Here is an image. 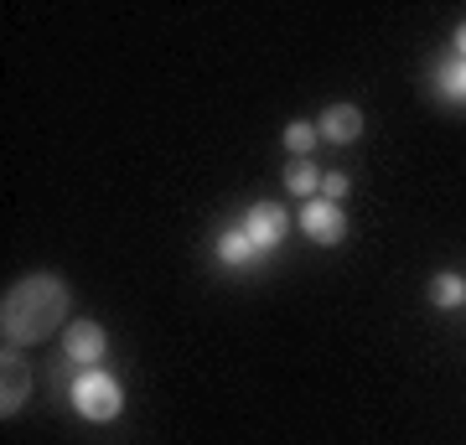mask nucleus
<instances>
[{
	"mask_svg": "<svg viewBox=\"0 0 466 445\" xmlns=\"http://www.w3.org/2000/svg\"><path fill=\"white\" fill-rule=\"evenodd\" d=\"M67 321V285L57 275H26L5 290V306H0V327H5V342H47L52 331Z\"/></svg>",
	"mask_w": 466,
	"mask_h": 445,
	"instance_id": "obj_1",
	"label": "nucleus"
},
{
	"mask_svg": "<svg viewBox=\"0 0 466 445\" xmlns=\"http://www.w3.org/2000/svg\"><path fill=\"white\" fill-rule=\"evenodd\" d=\"M73 410L94 420V425H109L119 410H125V389L119 379H109L104 368H84L78 379H73Z\"/></svg>",
	"mask_w": 466,
	"mask_h": 445,
	"instance_id": "obj_2",
	"label": "nucleus"
},
{
	"mask_svg": "<svg viewBox=\"0 0 466 445\" xmlns=\"http://www.w3.org/2000/svg\"><path fill=\"white\" fill-rule=\"evenodd\" d=\"M104 352H109V337H104L99 321H67L63 327V358L67 363H104Z\"/></svg>",
	"mask_w": 466,
	"mask_h": 445,
	"instance_id": "obj_3",
	"label": "nucleus"
},
{
	"mask_svg": "<svg viewBox=\"0 0 466 445\" xmlns=\"http://www.w3.org/2000/svg\"><path fill=\"white\" fill-rule=\"evenodd\" d=\"M300 228L306 238H317V244H342V233H348V217H342V202H327V197H311L300 207Z\"/></svg>",
	"mask_w": 466,
	"mask_h": 445,
	"instance_id": "obj_4",
	"label": "nucleus"
},
{
	"mask_svg": "<svg viewBox=\"0 0 466 445\" xmlns=\"http://www.w3.org/2000/svg\"><path fill=\"white\" fill-rule=\"evenodd\" d=\"M244 233L254 238V248H259V254H269V248L290 233V213H285L280 202H259V207H249V213H244Z\"/></svg>",
	"mask_w": 466,
	"mask_h": 445,
	"instance_id": "obj_5",
	"label": "nucleus"
},
{
	"mask_svg": "<svg viewBox=\"0 0 466 445\" xmlns=\"http://www.w3.org/2000/svg\"><path fill=\"white\" fill-rule=\"evenodd\" d=\"M26 399H32V368L5 352V363H0V414H5V420L21 414L26 410Z\"/></svg>",
	"mask_w": 466,
	"mask_h": 445,
	"instance_id": "obj_6",
	"label": "nucleus"
},
{
	"mask_svg": "<svg viewBox=\"0 0 466 445\" xmlns=\"http://www.w3.org/2000/svg\"><path fill=\"white\" fill-rule=\"evenodd\" d=\"M321 140H332V146H352L358 135H363V109L358 104H332L327 115L317 119Z\"/></svg>",
	"mask_w": 466,
	"mask_h": 445,
	"instance_id": "obj_7",
	"label": "nucleus"
},
{
	"mask_svg": "<svg viewBox=\"0 0 466 445\" xmlns=\"http://www.w3.org/2000/svg\"><path fill=\"white\" fill-rule=\"evenodd\" d=\"M285 192L290 197H317L321 192V171L311 166V156H290V166H285Z\"/></svg>",
	"mask_w": 466,
	"mask_h": 445,
	"instance_id": "obj_8",
	"label": "nucleus"
},
{
	"mask_svg": "<svg viewBox=\"0 0 466 445\" xmlns=\"http://www.w3.org/2000/svg\"><path fill=\"white\" fill-rule=\"evenodd\" d=\"M259 259V248H254V238L244 228H228L223 238H218V264H228V269H244V264Z\"/></svg>",
	"mask_w": 466,
	"mask_h": 445,
	"instance_id": "obj_9",
	"label": "nucleus"
},
{
	"mask_svg": "<svg viewBox=\"0 0 466 445\" xmlns=\"http://www.w3.org/2000/svg\"><path fill=\"white\" fill-rule=\"evenodd\" d=\"M431 296H435V306H446V311H451V306H461V300H466V280L446 269V275H435Z\"/></svg>",
	"mask_w": 466,
	"mask_h": 445,
	"instance_id": "obj_10",
	"label": "nucleus"
},
{
	"mask_svg": "<svg viewBox=\"0 0 466 445\" xmlns=\"http://www.w3.org/2000/svg\"><path fill=\"white\" fill-rule=\"evenodd\" d=\"M435 83H441V94H446V99L466 104V63H461V57L441 67V73H435Z\"/></svg>",
	"mask_w": 466,
	"mask_h": 445,
	"instance_id": "obj_11",
	"label": "nucleus"
},
{
	"mask_svg": "<svg viewBox=\"0 0 466 445\" xmlns=\"http://www.w3.org/2000/svg\"><path fill=\"white\" fill-rule=\"evenodd\" d=\"M321 140V130L317 125H285V150H290V156H311V146H317Z\"/></svg>",
	"mask_w": 466,
	"mask_h": 445,
	"instance_id": "obj_12",
	"label": "nucleus"
},
{
	"mask_svg": "<svg viewBox=\"0 0 466 445\" xmlns=\"http://www.w3.org/2000/svg\"><path fill=\"white\" fill-rule=\"evenodd\" d=\"M321 197H327V202L348 197V177H321Z\"/></svg>",
	"mask_w": 466,
	"mask_h": 445,
	"instance_id": "obj_13",
	"label": "nucleus"
},
{
	"mask_svg": "<svg viewBox=\"0 0 466 445\" xmlns=\"http://www.w3.org/2000/svg\"><path fill=\"white\" fill-rule=\"evenodd\" d=\"M456 57H461V63H466V21H461V26H456Z\"/></svg>",
	"mask_w": 466,
	"mask_h": 445,
	"instance_id": "obj_14",
	"label": "nucleus"
}]
</instances>
